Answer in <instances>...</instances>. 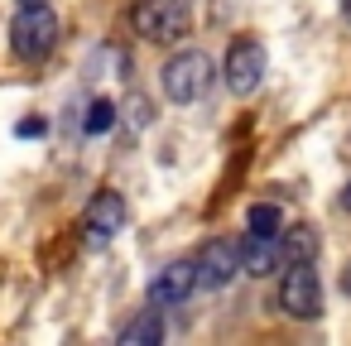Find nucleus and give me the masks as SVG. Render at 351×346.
<instances>
[{"mask_svg":"<svg viewBox=\"0 0 351 346\" xmlns=\"http://www.w3.org/2000/svg\"><path fill=\"white\" fill-rule=\"evenodd\" d=\"M212 77H217V68H212V58L197 53V49L173 53V58L164 63V73H159L164 97H169L173 106H193V101H202V97L212 92Z\"/></svg>","mask_w":351,"mask_h":346,"instance_id":"obj_1","label":"nucleus"},{"mask_svg":"<svg viewBox=\"0 0 351 346\" xmlns=\"http://www.w3.org/2000/svg\"><path fill=\"white\" fill-rule=\"evenodd\" d=\"M10 49H15V58H29V63L49 58L58 49V15L49 5H25L10 25Z\"/></svg>","mask_w":351,"mask_h":346,"instance_id":"obj_2","label":"nucleus"},{"mask_svg":"<svg viewBox=\"0 0 351 346\" xmlns=\"http://www.w3.org/2000/svg\"><path fill=\"white\" fill-rule=\"evenodd\" d=\"M193 25V0H140L135 5V29L154 44H178Z\"/></svg>","mask_w":351,"mask_h":346,"instance_id":"obj_3","label":"nucleus"},{"mask_svg":"<svg viewBox=\"0 0 351 346\" xmlns=\"http://www.w3.org/2000/svg\"><path fill=\"white\" fill-rule=\"evenodd\" d=\"M279 308L289 317H303V322H313L322 312V279H317L313 260H293L284 269V279H279Z\"/></svg>","mask_w":351,"mask_h":346,"instance_id":"obj_4","label":"nucleus"},{"mask_svg":"<svg viewBox=\"0 0 351 346\" xmlns=\"http://www.w3.org/2000/svg\"><path fill=\"white\" fill-rule=\"evenodd\" d=\"M221 77H226V87H231L236 97H250V92L260 87V77H265V49H260V39H236V44L226 49Z\"/></svg>","mask_w":351,"mask_h":346,"instance_id":"obj_5","label":"nucleus"},{"mask_svg":"<svg viewBox=\"0 0 351 346\" xmlns=\"http://www.w3.org/2000/svg\"><path fill=\"white\" fill-rule=\"evenodd\" d=\"M193 288H202V279H197V260H173V264H164V269L154 274V284H149V303H154V308H178Z\"/></svg>","mask_w":351,"mask_h":346,"instance_id":"obj_6","label":"nucleus"},{"mask_svg":"<svg viewBox=\"0 0 351 346\" xmlns=\"http://www.w3.org/2000/svg\"><path fill=\"white\" fill-rule=\"evenodd\" d=\"M236 274H245V269H241V245H236V240H207L202 255H197V279H202V288H226Z\"/></svg>","mask_w":351,"mask_h":346,"instance_id":"obj_7","label":"nucleus"},{"mask_svg":"<svg viewBox=\"0 0 351 346\" xmlns=\"http://www.w3.org/2000/svg\"><path fill=\"white\" fill-rule=\"evenodd\" d=\"M82 226H87V240H111V236H121L125 231V197L121 193H97L92 202H87V217H82Z\"/></svg>","mask_w":351,"mask_h":346,"instance_id":"obj_8","label":"nucleus"},{"mask_svg":"<svg viewBox=\"0 0 351 346\" xmlns=\"http://www.w3.org/2000/svg\"><path fill=\"white\" fill-rule=\"evenodd\" d=\"M279 260H284L279 236H250V240L241 245V269H245V274H255V279L274 274V269H279Z\"/></svg>","mask_w":351,"mask_h":346,"instance_id":"obj_9","label":"nucleus"},{"mask_svg":"<svg viewBox=\"0 0 351 346\" xmlns=\"http://www.w3.org/2000/svg\"><path fill=\"white\" fill-rule=\"evenodd\" d=\"M164 341V322L154 312H140L135 322L121 327V346H159Z\"/></svg>","mask_w":351,"mask_h":346,"instance_id":"obj_10","label":"nucleus"},{"mask_svg":"<svg viewBox=\"0 0 351 346\" xmlns=\"http://www.w3.org/2000/svg\"><path fill=\"white\" fill-rule=\"evenodd\" d=\"M245 226H250V236H284V212L274 202H255Z\"/></svg>","mask_w":351,"mask_h":346,"instance_id":"obj_11","label":"nucleus"},{"mask_svg":"<svg viewBox=\"0 0 351 346\" xmlns=\"http://www.w3.org/2000/svg\"><path fill=\"white\" fill-rule=\"evenodd\" d=\"M111 125H116V101H111V97H97V101L87 106V125H82V130H87V135H106Z\"/></svg>","mask_w":351,"mask_h":346,"instance_id":"obj_12","label":"nucleus"},{"mask_svg":"<svg viewBox=\"0 0 351 346\" xmlns=\"http://www.w3.org/2000/svg\"><path fill=\"white\" fill-rule=\"evenodd\" d=\"M317 255V236L308 231V226H298V231H289L284 236V260L293 264V260H313Z\"/></svg>","mask_w":351,"mask_h":346,"instance_id":"obj_13","label":"nucleus"},{"mask_svg":"<svg viewBox=\"0 0 351 346\" xmlns=\"http://www.w3.org/2000/svg\"><path fill=\"white\" fill-rule=\"evenodd\" d=\"M44 130H49L44 121H20V135H44Z\"/></svg>","mask_w":351,"mask_h":346,"instance_id":"obj_14","label":"nucleus"},{"mask_svg":"<svg viewBox=\"0 0 351 346\" xmlns=\"http://www.w3.org/2000/svg\"><path fill=\"white\" fill-rule=\"evenodd\" d=\"M341 207H346V212H351V183H346V188H341Z\"/></svg>","mask_w":351,"mask_h":346,"instance_id":"obj_15","label":"nucleus"},{"mask_svg":"<svg viewBox=\"0 0 351 346\" xmlns=\"http://www.w3.org/2000/svg\"><path fill=\"white\" fill-rule=\"evenodd\" d=\"M341 288H346V293H351V264H346V274H341Z\"/></svg>","mask_w":351,"mask_h":346,"instance_id":"obj_16","label":"nucleus"},{"mask_svg":"<svg viewBox=\"0 0 351 346\" xmlns=\"http://www.w3.org/2000/svg\"><path fill=\"white\" fill-rule=\"evenodd\" d=\"M341 10H346V20H351V0H341Z\"/></svg>","mask_w":351,"mask_h":346,"instance_id":"obj_17","label":"nucleus"},{"mask_svg":"<svg viewBox=\"0 0 351 346\" xmlns=\"http://www.w3.org/2000/svg\"><path fill=\"white\" fill-rule=\"evenodd\" d=\"M25 5H44V0H25Z\"/></svg>","mask_w":351,"mask_h":346,"instance_id":"obj_18","label":"nucleus"}]
</instances>
